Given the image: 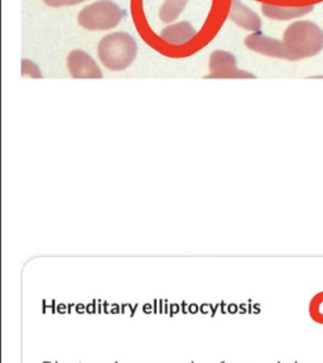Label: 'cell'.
<instances>
[{
	"label": "cell",
	"instance_id": "cell-1",
	"mask_svg": "<svg viewBox=\"0 0 323 363\" xmlns=\"http://www.w3.org/2000/svg\"><path fill=\"white\" fill-rule=\"evenodd\" d=\"M138 45L134 37L125 32L108 34L99 42L97 56L105 67L119 72L131 66L136 60Z\"/></svg>",
	"mask_w": 323,
	"mask_h": 363
},
{
	"label": "cell",
	"instance_id": "cell-12",
	"mask_svg": "<svg viewBox=\"0 0 323 363\" xmlns=\"http://www.w3.org/2000/svg\"><path fill=\"white\" fill-rule=\"evenodd\" d=\"M43 1H45V4L52 6V8H60V6H77L86 0H43Z\"/></svg>",
	"mask_w": 323,
	"mask_h": 363
},
{
	"label": "cell",
	"instance_id": "cell-6",
	"mask_svg": "<svg viewBox=\"0 0 323 363\" xmlns=\"http://www.w3.org/2000/svg\"><path fill=\"white\" fill-rule=\"evenodd\" d=\"M70 74L75 79H102V69L94 58L82 50H75L67 57Z\"/></svg>",
	"mask_w": 323,
	"mask_h": 363
},
{
	"label": "cell",
	"instance_id": "cell-7",
	"mask_svg": "<svg viewBox=\"0 0 323 363\" xmlns=\"http://www.w3.org/2000/svg\"><path fill=\"white\" fill-rule=\"evenodd\" d=\"M229 19L239 27L250 30L251 33L261 32V19L256 11L245 6L241 0H231L229 9Z\"/></svg>",
	"mask_w": 323,
	"mask_h": 363
},
{
	"label": "cell",
	"instance_id": "cell-11",
	"mask_svg": "<svg viewBox=\"0 0 323 363\" xmlns=\"http://www.w3.org/2000/svg\"><path fill=\"white\" fill-rule=\"evenodd\" d=\"M308 313L314 323L323 324V291H319L311 299Z\"/></svg>",
	"mask_w": 323,
	"mask_h": 363
},
{
	"label": "cell",
	"instance_id": "cell-9",
	"mask_svg": "<svg viewBox=\"0 0 323 363\" xmlns=\"http://www.w3.org/2000/svg\"><path fill=\"white\" fill-rule=\"evenodd\" d=\"M314 9L313 6H280L264 3L261 4V11L265 17L273 21H292L310 14Z\"/></svg>",
	"mask_w": 323,
	"mask_h": 363
},
{
	"label": "cell",
	"instance_id": "cell-4",
	"mask_svg": "<svg viewBox=\"0 0 323 363\" xmlns=\"http://www.w3.org/2000/svg\"><path fill=\"white\" fill-rule=\"evenodd\" d=\"M245 45L251 51L261 53V55H264V56L282 58V60H288V61H295V57L290 53L288 47L285 45L283 40L268 37V35L261 33V32L249 34L245 38Z\"/></svg>",
	"mask_w": 323,
	"mask_h": 363
},
{
	"label": "cell",
	"instance_id": "cell-2",
	"mask_svg": "<svg viewBox=\"0 0 323 363\" xmlns=\"http://www.w3.org/2000/svg\"><path fill=\"white\" fill-rule=\"evenodd\" d=\"M283 42L295 61L318 55L323 50V30L316 23L298 21L285 29Z\"/></svg>",
	"mask_w": 323,
	"mask_h": 363
},
{
	"label": "cell",
	"instance_id": "cell-3",
	"mask_svg": "<svg viewBox=\"0 0 323 363\" xmlns=\"http://www.w3.org/2000/svg\"><path fill=\"white\" fill-rule=\"evenodd\" d=\"M125 11L111 0H97L79 13V24L87 30H109L119 26Z\"/></svg>",
	"mask_w": 323,
	"mask_h": 363
},
{
	"label": "cell",
	"instance_id": "cell-10",
	"mask_svg": "<svg viewBox=\"0 0 323 363\" xmlns=\"http://www.w3.org/2000/svg\"><path fill=\"white\" fill-rule=\"evenodd\" d=\"M190 0H165L163 6H160L159 18L165 23L175 22L181 16L182 11L187 6Z\"/></svg>",
	"mask_w": 323,
	"mask_h": 363
},
{
	"label": "cell",
	"instance_id": "cell-8",
	"mask_svg": "<svg viewBox=\"0 0 323 363\" xmlns=\"http://www.w3.org/2000/svg\"><path fill=\"white\" fill-rule=\"evenodd\" d=\"M197 30L188 22H178L170 24L162 29L160 38L170 45H185L196 37Z\"/></svg>",
	"mask_w": 323,
	"mask_h": 363
},
{
	"label": "cell",
	"instance_id": "cell-5",
	"mask_svg": "<svg viewBox=\"0 0 323 363\" xmlns=\"http://www.w3.org/2000/svg\"><path fill=\"white\" fill-rule=\"evenodd\" d=\"M209 77L216 79H251L254 74L241 71L236 67V58L231 53L217 50L211 53Z\"/></svg>",
	"mask_w": 323,
	"mask_h": 363
}]
</instances>
